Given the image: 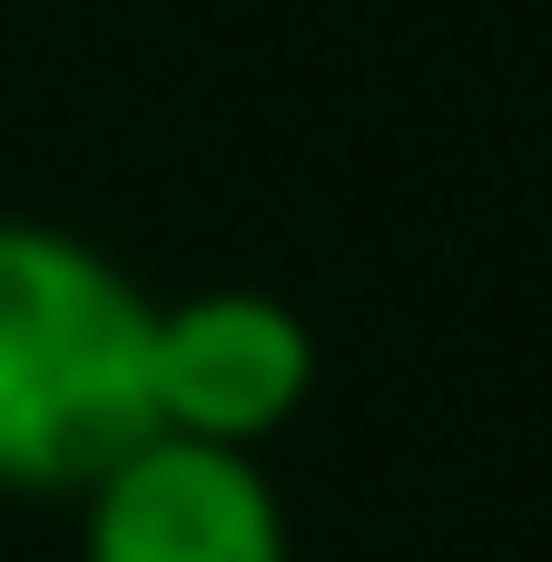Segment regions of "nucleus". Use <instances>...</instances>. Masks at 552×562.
<instances>
[{"label":"nucleus","instance_id":"f257e3e1","mask_svg":"<svg viewBox=\"0 0 552 562\" xmlns=\"http://www.w3.org/2000/svg\"><path fill=\"white\" fill-rule=\"evenodd\" d=\"M158 296L69 227L0 217V494H89L158 435Z\"/></svg>","mask_w":552,"mask_h":562},{"label":"nucleus","instance_id":"7ed1b4c3","mask_svg":"<svg viewBox=\"0 0 552 562\" xmlns=\"http://www.w3.org/2000/svg\"><path fill=\"white\" fill-rule=\"evenodd\" d=\"M79 562H296L257 454L148 435L79 494Z\"/></svg>","mask_w":552,"mask_h":562},{"label":"nucleus","instance_id":"f03ea898","mask_svg":"<svg viewBox=\"0 0 552 562\" xmlns=\"http://www.w3.org/2000/svg\"><path fill=\"white\" fill-rule=\"evenodd\" d=\"M316 395V326L267 286L168 296L148 326V415L178 445L267 454Z\"/></svg>","mask_w":552,"mask_h":562}]
</instances>
